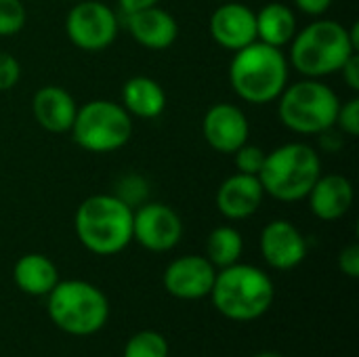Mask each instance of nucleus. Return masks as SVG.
Returning a JSON list of instances; mask_svg holds the SVG:
<instances>
[{
    "label": "nucleus",
    "instance_id": "nucleus-7",
    "mask_svg": "<svg viewBox=\"0 0 359 357\" xmlns=\"http://www.w3.org/2000/svg\"><path fill=\"white\" fill-rule=\"evenodd\" d=\"M341 107L339 95L320 78L286 84L278 97V114L286 128L299 135H320L334 126Z\"/></svg>",
    "mask_w": 359,
    "mask_h": 357
},
{
    "label": "nucleus",
    "instance_id": "nucleus-2",
    "mask_svg": "<svg viewBox=\"0 0 359 357\" xmlns=\"http://www.w3.org/2000/svg\"><path fill=\"white\" fill-rule=\"evenodd\" d=\"M288 67L290 65L282 48L255 40L233 53L229 63V82L242 101L267 105L286 88Z\"/></svg>",
    "mask_w": 359,
    "mask_h": 357
},
{
    "label": "nucleus",
    "instance_id": "nucleus-24",
    "mask_svg": "<svg viewBox=\"0 0 359 357\" xmlns=\"http://www.w3.org/2000/svg\"><path fill=\"white\" fill-rule=\"evenodd\" d=\"M27 19L21 0H0V36H15L23 29Z\"/></svg>",
    "mask_w": 359,
    "mask_h": 357
},
{
    "label": "nucleus",
    "instance_id": "nucleus-22",
    "mask_svg": "<svg viewBox=\"0 0 359 357\" xmlns=\"http://www.w3.org/2000/svg\"><path fill=\"white\" fill-rule=\"evenodd\" d=\"M242 252H244L242 234L231 225H221V227H215L210 231V236L206 240V255L204 257L217 269H223V267L238 263Z\"/></svg>",
    "mask_w": 359,
    "mask_h": 357
},
{
    "label": "nucleus",
    "instance_id": "nucleus-31",
    "mask_svg": "<svg viewBox=\"0 0 359 357\" xmlns=\"http://www.w3.org/2000/svg\"><path fill=\"white\" fill-rule=\"evenodd\" d=\"M160 0H118V6L122 8V13H133V11H139V8H145V6H154L158 4Z\"/></svg>",
    "mask_w": 359,
    "mask_h": 357
},
{
    "label": "nucleus",
    "instance_id": "nucleus-18",
    "mask_svg": "<svg viewBox=\"0 0 359 357\" xmlns=\"http://www.w3.org/2000/svg\"><path fill=\"white\" fill-rule=\"evenodd\" d=\"M78 105L76 99L61 86L46 84L34 93L32 114L34 120L48 133H67L74 124Z\"/></svg>",
    "mask_w": 359,
    "mask_h": 357
},
{
    "label": "nucleus",
    "instance_id": "nucleus-27",
    "mask_svg": "<svg viewBox=\"0 0 359 357\" xmlns=\"http://www.w3.org/2000/svg\"><path fill=\"white\" fill-rule=\"evenodd\" d=\"M19 78H21L19 61L13 55L0 50V93L11 90L19 82Z\"/></svg>",
    "mask_w": 359,
    "mask_h": 357
},
{
    "label": "nucleus",
    "instance_id": "nucleus-29",
    "mask_svg": "<svg viewBox=\"0 0 359 357\" xmlns=\"http://www.w3.org/2000/svg\"><path fill=\"white\" fill-rule=\"evenodd\" d=\"M341 72H343V80H345V84L351 88V90H359V53H353L345 63H343V67H341Z\"/></svg>",
    "mask_w": 359,
    "mask_h": 357
},
{
    "label": "nucleus",
    "instance_id": "nucleus-3",
    "mask_svg": "<svg viewBox=\"0 0 359 357\" xmlns=\"http://www.w3.org/2000/svg\"><path fill=\"white\" fill-rule=\"evenodd\" d=\"M208 297L223 318L231 322H255L271 309L276 286L263 269L238 261L217 269Z\"/></svg>",
    "mask_w": 359,
    "mask_h": 357
},
{
    "label": "nucleus",
    "instance_id": "nucleus-9",
    "mask_svg": "<svg viewBox=\"0 0 359 357\" xmlns=\"http://www.w3.org/2000/svg\"><path fill=\"white\" fill-rule=\"evenodd\" d=\"M118 15L99 0H80L65 17V34L69 42L88 53L111 46L118 38Z\"/></svg>",
    "mask_w": 359,
    "mask_h": 357
},
{
    "label": "nucleus",
    "instance_id": "nucleus-30",
    "mask_svg": "<svg viewBox=\"0 0 359 357\" xmlns=\"http://www.w3.org/2000/svg\"><path fill=\"white\" fill-rule=\"evenodd\" d=\"M334 0H294V6L305 13V15H311V17H320L324 15L330 6H332Z\"/></svg>",
    "mask_w": 359,
    "mask_h": 357
},
{
    "label": "nucleus",
    "instance_id": "nucleus-14",
    "mask_svg": "<svg viewBox=\"0 0 359 357\" xmlns=\"http://www.w3.org/2000/svg\"><path fill=\"white\" fill-rule=\"evenodd\" d=\"M208 27L219 46L236 53L257 40V13L242 2L225 0L215 8Z\"/></svg>",
    "mask_w": 359,
    "mask_h": 357
},
{
    "label": "nucleus",
    "instance_id": "nucleus-16",
    "mask_svg": "<svg viewBox=\"0 0 359 357\" xmlns=\"http://www.w3.org/2000/svg\"><path fill=\"white\" fill-rule=\"evenodd\" d=\"M265 191L255 175L236 173L227 177L217 189V208L229 221H244L252 217L263 204Z\"/></svg>",
    "mask_w": 359,
    "mask_h": 357
},
{
    "label": "nucleus",
    "instance_id": "nucleus-28",
    "mask_svg": "<svg viewBox=\"0 0 359 357\" xmlns=\"http://www.w3.org/2000/svg\"><path fill=\"white\" fill-rule=\"evenodd\" d=\"M339 269L347 276V278H351V280H355L359 278V246L358 244H349V246H345L341 252H339Z\"/></svg>",
    "mask_w": 359,
    "mask_h": 357
},
{
    "label": "nucleus",
    "instance_id": "nucleus-15",
    "mask_svg": "<svg viewBox=\"0 0 359 357\" xmlns=\"http://www.w3.org/2000/svg\"><path fill=\"white\" fill-rule=\"evenodd\" d=\"M124 23L133 40L149 50H164L172 46L179 36L177 19L158 4L126 13Z\"/></svg>",
    "mask_w": 359,
    "mask_h": 357
},
{
    "label": "nucleus",
    "instance_id": "nucleus-4",
    "mask_svg": "<svg viewBox=\"0 0 359 357\" xmlns=\"http://www.w3.org/2000/svg\"><path fill=\"white\" fill-rule=\"evenodd\" d=\"M359 53L349 27L332 19H318L290 40V63L305 78H324L341 72L343 63Z\"/></svg>",
    "mask_w": 359,
    "mask_h": 357
},
{
    "label": "nucleus",
    "instance_id": "nucleus-21",
    "mask_svg": "<svg viewBox=\"0 0 359 357\" xmlns=\"http://www.w3.org/2000/svg\"><path fill=\"white\" fill-rule=\"evenodd\" d=\"M297 34V15L284 2H269L257 13V40L271 46H286Z\"/></svg>",
    "mask_w": 359,
    "mask_h": 357
},
{
    "label": "nucleus",
    "instance_id": "nucleus-26",
    "mask_svg": "<svg viewBox=\"0 0 359 357\" xmlns=\"http://www.w3.org/2000/svg\"><path fill=\"white\" fill-rule=\"evenodd\" d=\"M334 128H339L347 137H359V99L351 97L349 101L341 103Z\"/></svg>",
    "mask_w": 359,
    "mask_h": 357
},
{
    "label": "nucleus",
    "instance_id": "nucleus-1",
    "mask_svg": "<svg viewBox=\"0 0 359 357\" xmlns=\"http://www.w3.org/2000/svg\"><path fill=\"white\" fill-rule=\"evenodd\" d=\"M74 229L88 252L120 255L133 242V206L114 194L88 196L76 210Z\"/></svg>",
    "mask_w": 359,
    "mask_h": 357
},
{
    "label": "nucleus",
    "instance_id": "nucleus-17",
    "mask_svg": "<svg viewBox=\"0 0 359 357\" xmlns=\"http://www.w3.org/2000/svg\"><path fill=\"white\" fill-rule=\"evenodd\" d=\"M353 183L343 175H320L307 194L311 213L326 223L343 219L353 206Z\"/></svg>",
    "mask_w": 359,
    "mask_h": 357
},
{
    "label": "nucleus",
    "instance_id": "nucleus-32",
    "mask_svg": "<svg viewBox=\"0 0 359 357\" xmlns=\"http://www.w3.org/2000/svg\"><path fill=\"white\" fill-rule=\"evenodd\" d=\"M255 357H284V356H280V353H273V351H265V353H259V356H255Z\"/></svg>",
    "mask_w": 359,
    "mask_h": 357
},
{
    "label": "nucleus",
    "instance_id": "nucleus-13",
    "mask_svg": "<svg viewBox=\"0 0 359 357\" xmlns=\"http://www.w3.org/2000/svg\"><path fill=\"white\" fill-rule=\"evenodd\" d=\"M261 255L269 267L278 271H290L305 261L307 240L290 221L276 219L261 231Z\"/></svg>",
    "mask_w": 359,
    "mask_h": 357
},
{
    "label": "nucleus",
    "instance_id": "nucleus-11",
    "mask_svg": "<svg viewBox=\"0 0 359 357\" xmlns=\"http://www.w3.org/2000/svg\"><path fill=\"white\" fill-rule=\"evenodd\" d=\"M217 267L204 255H185L168 263L162 282L170 297L181 301L206 299L212 290Z\"/></svg>",
    "mask_w": 359,
    "mask_h": 357
},
{
    "label": "nucleus",
    "instance_id": "nucleus-33",
    "mask_svg": "<svg viewBox=\"0 0 359 357\" xmlns=\"http://www.w3.org/2000/svg\"><path fill=\"white\" fill-rule=\"evenodd\" d=\"M223 2H225V0H223Z\"/></svg>",
    "mask_w": 359,
    "mask_h": 357
},
{
    "label": "nucleus",
    "instance_id": "nucleus-8",
    "mask_svg": "<svg viewBox=\"0 0 359 357\" xmlns=\"http://www.w3.org/2000/svg\"><path fill=\"white\" fill-rule=\"evenodd\" d=\"M72 137L78 147L90 154H111L124 147L133 137V118L122 103L95 99L78 107Z\"/></svg>",
    "mask_w": 359,
    "mask_h": 357
},
{
    "label": "nucleus",
    "instance_id": "nucleus-19",
    "mask_svg": "<svg viewBox=\"0 0 359 357\" xmlns=\"http://www.w3.org/2000/svg\"><path fill=\"white\" fill-rule=\"evenodd\" d=\"M122 107L133 118L154 120L166 109V93L160 82L149 76H133L122 86Z\"/></svg>",
    "mask_w": 359,
    "mask_h": 357
},
{
    "label": "nucleus",
    "instance_id": "nucleus-25",
    "mask_svg": "<svg viewBox=\"0 0 359 357\" xmlns=\"http://www.w3.org/2000/svg\"><path fill=\"white\" fill-rule=\"evenodd\" d=\"M265 154L261 147L257 145H250V143H244L240 149H236L231 156H233V164L238 168V173H244V175H255L259 177L261 168H263V162H265Z\"/></svg>",
    "mask_w": 359,
    "mask_h": 357
},
{
    "label": "nucleus",
    "instance_id": "nucleus-10",
    "mask_svg": "<svg viewBox=\"0 0 359 357\" xmlns=\"http://www.w3.org/2000/svg\"><path fill=\"white\" fill-rule=\"evenodd\" d=\"M183 238L181 217L162 202H143L133 210V240L149 252H168Z\"/></svg>",
    "mask_w": 359,
    "mask_h": 357
},
{
    "label": "nucleus",
    "instance_id": "nucleus-12",
    "mask_svg": "<svg viewBox=\"0 0 359 357\" xmlns=\"http://www.w3.org/2000/svg\"><path fill=\"white\" fill-rule=\"evenodd\" d=\"M204 141L219 154H233L250 137L246 114L233 103H215L202 120Z\"/></svg>",
    "mask_w": 359,
    "mask_h": 357
},
{
    "label": "nucleus",
    "instance_id": "nucleus-23",
    "mask_svg": "<svg viewBox=\"0 0 359 357\" xmlns=\"http://www.w3.org/2000/svg\"><path fill=\"white\" fill-rule=\"evenodd\" d=\"M168 341L160 332L139 330L126 341L122 357H168Z\"/></svg>",
    "mask_w": 359,
    "mask_h": 357
},
{
    "label": "nucleus",
    "instance_id": "nucleus-6",
    "mask_svg": "<svg viewBox=\"0 0 359 357\" xmlns=\"http://www.w3.org/2000/svg\"><path fill=\"white\" fill-rule=\"evenodd\" d=\"M320 175V154L311 145L294 141L265 154L259 181L265 196H271L280 202H299L307 198Z\"/></svg>",
    "mask_w": 359,
    "mask_h": 357
},
{
    "label": "nucleus",
    "instance_id": "nucleus-20",
    "mask_svg": "<svg viewBox=\"0 0 359 357\" xmlns=\"http://www.w3.org/2000/svg\"><path fill=\"white\" fill-rule=\"evenodd\" d=\"M13 282L29 297H46L59 282V269L48 257L29 252L17 259L13 267Z\"/></svg>",
    "mask_w": 359,
    "mask_h": 357
},
{
    "label": "nucleus",
    "instance_id": "nucleus-5",
    "mask_svg": "<svg viewBox=\"0 0 359 357\" xmlns=\"http://www.w3.org/2000/svg\"><path fill=\"white\" fill-rule=\"evenodd\" d=\"M50 322L69 337H93L109 320V301L86 280H59L46 295Z\"/></svg>",
    "mask_w": 359,
    "mask_h": 357
}]
</instances>
